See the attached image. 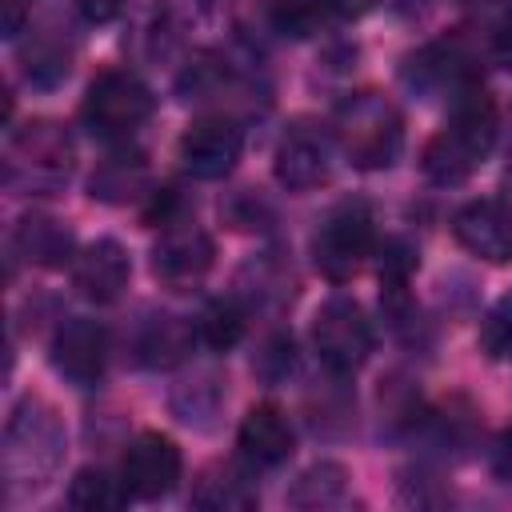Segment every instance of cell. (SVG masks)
<instances>
[{"mask_svg":"<svg viewBox=\"0 0 512 512\" xmlns=\"http://www.w3.org/2000/svg\"><path fill=\"white\" fill-rule=\"evenodd\" d=\"M192 324L184 316H172V312H144L136 324H132V336H128V352L140 368H172L180 364L188 352H192Z\"/></svg>","mask_w":512,"mask_h":512,"instance_id":"cell-16","label":"cell"},{"mask_svg":"<svg viewBox=\"0 0 512 512\" xmlns=\"http://www.w3.org/2000/svg\"><path fill=\"white\" fill-rule=\"evenodd\" d=\"M24 16H28V4L24 0H4V36H20Z\"/></svg>","mask_w":512,"mask_h":512,"instance_id":"cell-34","label":"cell"},{"mask_svg":"<svg viewBox=\"0 0 512 512\" xmlns=\"http://www.w3.org/2000/svg\"><path fill=\"white\" fill-rule=\"evenodd\" d=\"M72 168H76V140L68 136L64 124L40 116L8 132V152H4L8 188L52 196L68 184Z\"/></svg>","mask_w":512,"mask_h":512,"instance_id":"cell-4","label":"cell"},{"mask_svg":"<svg viewBox=\"0 0 512 512\" xmlns=\"http://www.w3.org/2000/svg\"><path fill=\"white\" fill-rule=\"evenodd\" d=\"M372 252H376V220L364 200H340L312 232V264L332 284H348Z\"/></svg>","mask_w":512,"mask_h":512,"instance_id":"cell-6","label":"cell"},{"mask_svg":"<svg viewBox=\"0 0 512 512\" xmlns=\"http://www.w3.org/2000/svg\"><path fill=\"white\" fill-rule=\"evenodd\" d=\"M488 56H492V64L512 68V16L492 28V36H488Z\"/></svg>","mask_w":512,"mask_h":512,"instance_id":"cell-31","label":"cell"},{"mask_svg":"<svg viewBox=\"0 0 512 512\" xmlns=\"http://www.w3.org/2000/svg\"><path fill=\"white\" fill-rule=\"evenodd\" d=\"M336 16L332 0H268V20L276 32L284 36H316L320 28H328Z\"/></svg>","mask_w":512,"mask_h":512,"instance_id":"cell-26","label":"cell"},{"mask_svg":"<svg viewBox=\"0 0 512 512\" xmlns=\"http://www.w3.org/2000/svg\"><path fill=\"white\" fill-rule=\"evenodd\" d=\"M212 260H216V244L192 220L160 228V240L152 244V276L172 292H184V288L200 284L208 276Z\"/></svg>","mask_w":512,"mask_h":512,"instance_id":"cell-9","label":"cell"},{"mask_svg":"<svg viewBox=\"0 0 512 512\" xmlns=\"http://www.w3.org/2000/svg\"><path fill=\"white\" fill-rule=\"evenodd\" d=\"M452 232L460 248H468L488 264L512 260V208L504 200H468L452 216Z\"/></svg>","mask_w":512,"mask_h":512,"instance_id":"cell-15","label":"cell"},{"mask_svg":"<svg viewBox=\"0 0 512 512\" xmlns=\"http://www.w3.org/2000/svg\"><path fill=\"white\" fill-rule=\"evenodd\" d=\"M20 72L32 88H56L72 72V40L60 28H32L20 44Z\"/></svg>","mask_w":512,"mask_h":512,"instance_id":"cell-20","label":"cell"},{"mask_svg":"<svg viewBox=\"0 0 512 512\" xmlns=\"http://www.w3.org/2000/svg\"><path fill=\"white\" fill-rule=\"evenodd\" d=\"M380 0H332V8H336V16H348V20H356V16H364V12H372Z\"/></svg>","mask_w":512,"mask_h":512,"instance_id":"cell-35","label":"cell"},{"mask_svg":"<svg viewBox=\"0 0 512 512\" xmlns=\"http://www.w3.org/2000/svg\"><path fill=\"white\" fill-rule=\"evenodd\" d=\"M156 112V96L152 88L128 72V68H104L92 76L84 100H80V120L92 136L116 140V136H132L140 124H148V116Z\"/></svg>","mask_w":512,"mask_h":512,"instance_id":"cell-5","label":"cell"},{"mask_svg":"<svg viewBox=\"0 0 512 512\" xmlns=\"http://www.w3.org/2000/svg\"><path fill=\"white\" fill-rule=\"evenodd\" d=\"M52 368L72 380L76 388H88L104 376V364H108V332L96 324V320H84V316H72L56 328L52 336V352H48Z\"/></svg>","mask_w":512,"mask_h":512,"instance_id":"cell-13","label":"cell"},{"mask_svg":"<svg viewBox=\"0 0 512 512\" xmlns=\"http://www.w3.org/2000/svg\"><path fill=\"white\" fill-rule=\"evenodd\" d=\"M332 136L352 168L380 172V168H392L404 148V116L384 92H372V88L348 92L336 104Z\"/></svg>","mask_w":512,"mask_h":512,"instance_id":"cell-3","label":"cell"},{"mask_svg":"<svg viewBox=\"0 0 512 512\" xmlns=\"http://www.w3.org/2000/svg\"><path fill=\"white\" fill-rule=\"evenodd\" d=\"M240 152H244V128L232 116H224V112L196 116L180 132V140H176V160L196 180H220V176H228L236 168Z\"/></svg>","mask_w":512,"mask_h":512,"instance_id":"cell-8","label":"cell"},{"mask_svg":"<svg viewBox=\"0 0 512 512\" xmlns=\"http://www.w3.org/2000/svg\"><path fill=\"white\" fill-rule=\"evenodd\" d=\"M244 328H248V308H244L240 296H216V300H208L204 312H200V320H196L200 340L208 348H216V352L236 348L240 336H244Z\"/></svg>","mask_w":512,"mask_h":512,"instance_id":"cell-25","label":"cell"},{"mask_svg":"<svg viewBox=\"0 0 512 512\" xmlns=\"http://www.w3.org/2000/svg\"><path fill=\"white\" fill-rule=\"evenodd\" d=\"M292 292H296V276L284 260H276V252H264V256L248 260L244 272H240V300L280 308V304L292 300Z\"/></svg>","mask_w":512,"mask_h":512,"instance_id":"cell-23","label":"cell"},{"mask_svg":"<svg viewBox=\"0 0 512 512\" xmlns=\"http://www.w3.org/2000/svg\"><path fill=\"white\" fill-rule=\"evenodd\" d=\"M380 252V288H408V276L416 268V248L400 236H388L384 244H376Z\"/></svg>","mask_w":512,"mask_h":512,"instance_id":"cell-30","label":"cell"},{"mask_svg":"<svg viewBox=\"0 0 512 512\" xmlns=\"http://www.w3.org/2000/svg\"><path fill=\"white\" fill-rule=\"evenodd\" d=\"M128 500L124 480H112L104 468H80L68 484V504L80 512H108Z\"/></svg>","mask_w":512,"mask_h":512,"instance_id":"cell-27","label":"cell"},{"mask_svg":"<svg viewBox=\"0 0 512 512\" xmlns=\"http://www.w3.org/2000/svg\"><path fill=\"white\" fill-rule=\"evenodd\" d=\"M292 368H296V344H292V336H288V332H268V336L260 340L256 356H252L256 380L280 384V380H288Z\"/></svg>","mask_w":512,"mask_h":512,"instance_id":"cell-29","label":"cell"},{"mask_svg":"<svg viewBox=\"0 0 512 512\" xmlns=\"http://www.w3.org/2000/svg\"><path fill=\"white\" fill-rule=\"evenodd\" d=\"M224 396H228L224 392V376L216 368H196V372H188V376H180L172 384L168 404H172V412H176L180 424H188V428H212V420L224 408Z\"/></svg>","mask_w":512,"mask_h":512,"instance_id":"cell-22","label":"cell"},{"mask_svg":"<svg viewBox=\"0 0 512 512\" xmlns=\"http://www.w3.org/2000/svg\"><path fill=\"white\" fill-rule=\"evenodd\" d=\"M272 176L288 192H316L332 176V144L316 124H292L276 152H272Z\"/></svg>","mask_w":512,"mask_h":512,"instance_id":"cell-10","label":"cell"},{"mask_svg":"<svg viewBox=\"0 0 512 512\" xmlns=\"http://www.w3.org/2000/svg\"><path fill=\"white\" fill-rule=\"evenodd\" d=\"M180 448L172 436L164 432H140L128 448H124V460H120V480L128 488V496L136 500H160L176 488L180 480Z\"/></svg>","mask_w":512,"mask_h":512,"instance_id":"cell-11","label":"cell"},{"mask_svg":"<svg viewBox=\"0 0 512 512\" xmlns=\"http://www.w3.org/2000/svg\"><path fill=\"white\" fill-rule=\"evenodd\" d=\"M344 492H348V468L336 460H320L296 476V484L288 488V504L292 508H332L336 500H344Z\"/></svg>","mask_w":512,"mask_h":512,"instance_id":"cell-24","label":"cell"},{"mask_svg":"<svg viewBox=\"0 0 512 512\" xmlns=\"http://www.w3.org/2000/svg\"><path fill=\"white\" fill-rule=\"evenodd\" d=\"M312 344H316L320 364L332 376H352L356 368L368 364L376 336H372V324H368L364 308L352 296L336 292L320 304V312L312 320Z\"/></svg>","mask_w":512,"mask_h":512,"instance_id":"cell-7","label":"cell"},{"mask_svg":"<svg viewBox=\"0 0 512 512\" xmlns=\"http://www.w3.org/2000/svg\"><path fill=\"white\" fill-rule=\"evenodd\" d=\"M128 4H132V0H76L80 16H84L88 24H108V20H116Z\"/></svg>","mask_w":512,"mask_h":512,"instance_id":"cell-32","label":"cell"},{"mask_svg":"<svg viewBox=\"0 0 512 512\" xmlns=\"http://www.w3.org/2000/svg\"><path fill=\"white\" fill-rule=\"evenodd\" d=\"M8 244L20 260L40 264V268H64L76 260V232L48 212H24L12 224Z\"/></svg>","mask_w":512,"mask_h":512,"instance_id":"cell-18","label":"cell"},{"mask_svg":"<svg viewBox=\"0 0 512 512\" xmlns=\"http://www.w3.org/2000/svg\"><path fill=\"white\" fill-rule=\"evenodd\" d=\"M68 268H72L76 292L92 304H116L124 296L128 280H132V260H128L124 244L112 240V236H100V240L84 244Z\"/></svg>","mask_w":512,"mask_h":512,"instance_id":"cell-14","label":"cell"},{"mask_svg":"<svg viewBox=\"0 0 512 512\" xmlns=\"http://www.w3.org/2000/svg\"><path fill=\"white\" fill-rule=\"evenodd\" d=\"M492 144H496V100L476 76L452 96L444 128L420 152V168L432 184L452 188L464 184L488 160Z\"/></svg>","mask_w":512,"mask_h":512,"instance_id":"cell-1","label":"cell"},{"mask_svg":"<svg viewBox=\"0 0 512 512\" xmlns=\"http://www.w3.org/2000/svg\"><path fill=\"white\" fill-rule=\"evenodd\" d=\"M292 444H296V436H292V424H288V416H284L280 404L264 400V404H252L244 412L240 432H236V448H240V456L252 468H276V464H284L292 456Z\"/></svg>","mask_w":512,"mask_h":512,"instance_id":"cell-17","label":"cell"},{"mask_svg":"<svg viewBox=\"0 0 512 512\" xmlns=\"http://www.w3.org/2000/svg\"><path fill=\"white\" fill-rule=\"evenodd\" d=\"M148 192V160L144 152H108L92 180H88V196L92 200H104V204H128V200H140Z\"/></svg>","mask_w":512,"mask_h":512,"instance_id":"cell-21","label":"cell"},{"mask_svg":"<svg viewBox=\"0 0 512 512\" xmlns=\"http://www.w3.org/2000/svg\"><path fill=\"white\" fill-rule=\"evenodd\" d=\"M480 352L488 360H512V288L492 300L480 320Z\"/></svg>","mask_w":512,"mask_h":512,"instance_id":"cell-28","label":"cell"},{"mask_svg":"<svg viewBox=\"0 0 512 512\" xmlns=\"http://www.w3.org/2000/svg\"><path fill=\"white\" fill-rule=\"evenodd\" d=\"M400 80L420 100H432V96L452 100L468 80H476V68H472V56L464 52L460 40H436V44H424L420 52L404 56Z\"/></svg>","mask_w":512,"mask_h":512,"instance_id":"cell-12","label":"cell"},{"mask_svg":"<svg viewBox=\"0 0 512 512\" xmlns=\"http://www.w3.org/2000/svg\"><path fill=\"white\" fill-rule=\"evenodd\" d=\"M492 476H496L504 488H512V428L500 436V444H496V452H492Z\"/></svg>","mask_w":512,"mask_h":512,"instance_id":"cell-33","label":"cell"},{"mask_svg":"<svg viewBox=\"0 0 512 512\" xmlns=\"http://www.w3.org/2000/svg\"><path fill=\"white\" fill-rule=\"evenodd\" d=\"M64 424L60 412L40 400V396H24L4 428V480H8V500H16L20 492H40L60 460H64Z\"/></svg>","mask_w":512,"mask_h":512,"instance_id":"cell-2","label":"cell"},{"mask_svg":"<svg viewBox=\"0 0 512 512\" xmlns=\"http://www.w3.org/2000/svg\"><path fill=\"white\" fill-rule=\"evenodd\" d=\"M192 504L204 508V512H248V508L260 504V488H256V480L244 464L216 460L196 476Z\"/></svg>","mask_w":512,"mask_h":512,"instance_id":"cell-19","label":"cell"}]
</instances>
